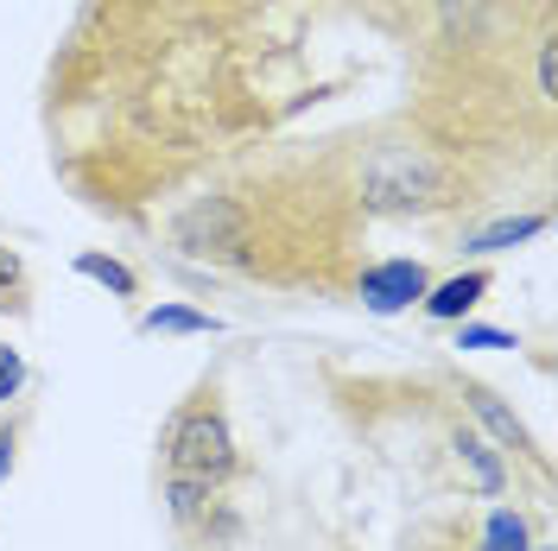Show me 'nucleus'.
<instances>
[{
  "instance_id": "nucleus-3",
  "label": "nucleus",
  "mask_w": 558,
  "mask_h": 551,
  "mask_svg": "<svg viewBox=\"0 0 558 551\" xmlns=\"http://www.w3.org/2000/svg\"><path fill=\"white\" fill-rule=\"evenodd\" d=\"M432 292V273L418 260H375L355 273V298L375 310V317H393V310H413L418 298Z\"/></svg>"
},
{
  "instance_id": "nucleus-4",
  "label": "nucleus",
  "mask_w": 558,
  "mask_h": 551,
  "mask_svg": "<svg viewBox=\"0 0 558 551\" xmlns=\"http://www.w3.org/2000/svg\"><path fill=\"white\" fill-rule=\"evenodd\" d=\"M457 393H463V406H470V413H476V418L488 425V438H495V444L514 450V456H526L533 469H546V456H539V444H533V431H526L521 413H514V406H508V400H501L495 387H483V380H463Z\"/></svg>"
},
{
  "instance_id": "nucleus-14",
  "label": "nucleus",
  "mask_w": 558,
  "mask_h": 551,
  "mask_svg": "<svg viewBox=\"0 0 558 551\" xmlns=\"http://www.w3.org/2000/svg\"><path fill=\"white\" fill-rule=\"evenodd\" d=\"M457 348H521L514 330H495V323H457Z\"/></svg>"
},
{
  "instance_id": "nucleus-8",
  "label": "nucleus",
  "mask_w": 558,
  "mask_h": 551,
  "mask_svg": "<svg viewBox=\"0 0 558 551\" xmlns=\"http://www.w3.org/2000/svg\"><path fill=\"white\" fill-rule=\"evenodd\" d=\"M216 501H222V488H204V482H172V476H166V514H172L178 532H197V526H209Z\"/></svg>"
},
{
  "instance_id": "nucleus-7",
  "label": "nucleus",
  "mask_w": 558,
  "mask_h": 551,
  "mask_svg": "<svg viewBox=\"0 0 558 551\" xmlns=\"http://www.w3.org/2000/svg\"><path fill=\"white\" fill-rule=\"evenodd\" d=\"M488 285H495V273H488V267H470V273H451L445 285H432L418 305H425L432 323H463V317L488 298Z\"/></svg>"
},
{
  "instance_id": "nucleus-2",
  "label": "nucleus",
  "mask_w": 558,
  "mask_h": 551,
  "mask_svg": "<svg viewBox=\"0 0 558 551\" xmlns=\"http://www.w3.org/2000/svg\"><path fill=\"white\" fill-rule=\"evenodd\" d=\"M159 456H166L172 482L229 488L242 476V450H235V425H229V406H222V380H204L172 413L166 438H159Z\"/></svg>"
},
{
  "instance_id": "nucleus-17",
  "label": "nucleus",
  "mask_w": 558,
  "mask_h": 551,
  "mask_svg": "<svg viewBox=\"0 0 558 551\" xmlns=\"http://www.w3.org/2000/svg\"><path fill=\"white\" fill-rule=\"evenodd\" d=\"M533 551H553V546H533Z\"/></svg>"
},
{
  "instance_id": "nucleus-13",
  "label": "nucleus",
  "mask_w": 558,
  "mask_h": 551,
  "mask_svg": "<svg viewBox=\"0 0 558 551\" xmlns=\"http://www.w3.org/2000/svg\"><path fill=\"white\" fill-rule=\"evenodd\" d=\"M533 83H539V108L558 102V45L553 38H539V51H533Z\"/></svg>"
},
{
  "instance_id": "nucleus-6",
  "label": "nucleus",
  "mask_w": 558,
  "mask_h": 551,
  "mask_svg": "<svg viewBox=\"0 0 558 551\" xmlns=\"http://www.w3.org/2000/svg\"><path fill=\"white\" fill-rule=\"evenodd\" d=\"M553 229V209H521V216H495V222H483V229H463V254H508V247H526L539 242Z\"/></svg>"
},
{
  "instance_id": "nucleus-9",
  "label": "nucleus",
  "mask_w": 558,
  "mask_h": 551,
  "mask_svg": "<svg viewBox=\"0 0 558 551\" xmlns=\"http://www.w3.org/2000/svg\"><path fill=\"white\" fill-rule=\"evenodd\" d=\"M140 330H146V336H216L222 317H216V310H191V305H159V310L140 317Z\"/></svg>"
},
{
  "instance_id": "nucleus-15",
  "label": "nucleus",
  "mask_w": 558,
  "mask_h": 551,
  "mask_svg": "<svg viewBox=\"0 0 558 551\" xmlns=\"http://www.w3.org/2000/svg\"><path fill=\"white\" fill-rule=\"evenodd\" d=\"M20 387H26V362H20V348L0 343V406L20 400Z\"/></svg>"
},
{
  "instance_id": "nucleus-5",
  "label": "nucleus",
  "mask_w": 558,
  "mask_h": 551,
  "mask_svg": "<svg viewBox=\"0 0 558 551\" xmlns=\"http://www.w3.org/2000/svg\"><path fill=\"white\" fill-rule=\"evenodd\" d=\"M451 456H457V469H463V488H470V494L495 501V494L508 488V456L488 444L476 425H451Z\"/></svg>"
},
{
  "instance_id": "nucleus-10",
  "label": "nucleus",
  "mask_w": 558,
  "mask_h": 551,
  "mask_svg": "<svg viewBox=\"0 0 558 551\" xmlns=\"http://www.w3.org/2000/svg\"><path fill=\"white\" fill-rule=\"evenodd\" d=\"M76 273L83 279H96V285H108L114 298H140V273L128 267V260H114V254H76Z\"/></svg>"
},
{
  "instance_id": "nucleus-1",
  "label": "nucleus",
  "mask_w": 558,
  "mask_h": 551,
  "mask_svg": "<svg viewBox=\"0 0 558 551\" xmlns=\"http://www.w3.org/2000/svg\"><path fill=\"white\" fill-rule=\"evenodd\" d=\"M355 191H362L355 204L375 209V216H432V209L470 204L463 172L432 146H381V152H368Z\"/></svg>"
},
{
  "instance_id": "nucleus-12",
  "label": "nucleus",
  "mask_w": 558,
  "mask_h": 551,
  "mask_svg": "<svg viewBox=\"0 0 558 551\" xmlns=\"http://www.w3.org/2000/svg\"><path fill=\"white\" fill-rule=\"evenodd\" d=\"M33 298V279H26V260L13 247H0V310H26Z\"/></svg>"
},
{
  "instance_id": "nucleus-16",
  "label": "nucleus",
  "mask_w": 558,
  "mask_h": 551,
  "mask_svg": "<svg viewBox=\"0 0 558 551\" xmlns=\"http://www.w3.org/2000/svg\"><path fill=\"white\" fill-rule=\"evenodd\" d=\"M13 456H20V431H13V425H0V482L13 476Z\"/></svg>"
},
{
  "instance_id": "nucleus-11",
  "label": "nucleus",
  "mask_w": 558,
  "mask_h": 551,
  "mask_svg": "<svg viewBox=\"0 0 558 551\" xmlns=\"http://www.w3.org/2000/svg\"><path fill=\"white\" fill-rule=\"evenodd\" d=\"M476 551H533V539H526V519L514 514V507H495V514L483 519V539H476Z\"/></svg>"
}]
</instances>
